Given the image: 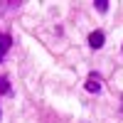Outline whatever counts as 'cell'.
<instances>
[{"label":"cell","instance_id":"6da1fadb","mask_svg":"<svg viewBox=\"0 0 123 123\" xmlns=\"http://www.w3.org/2000/svg\"><path fill=\"white\" fill-rule=\"evenodd\" d=\"M106 42V35L101 32V30H94V32L89 35V47H94V49H101Z\"/></svg>","mask_w":123,"mask_h":123},{"label":"cell","instance_id":"7a4b0ae2","mask_svg":"<svg viewBox=\"0 0 123 123\" xmlns=\"http://www.w3.org/2000/svg\"><path fill=\"white\" fill-rule=\"evenodd\" d=\"M86 91L89 94H98L101 91V81H98V74H89V79H86Z\"/></svg>","mask_w":123,"mask_h":123},{"label":"cell","instance_id":"3957f363","mask_svg":"<svg viewBox=\"0 0 123 123\" xmlns=\"http://www.w3.org/2000/svg\"><path fill=\"white\" fill-rule=\"evenodd\" d=\"M10 47H12V37H10L7 32H0V62H3V57L7 54Z\"/></svg>","mask_w":123,"mask_h":123},{"label":"cell","instance_id":"277c9868","mask_svg":"<svg viewBox=\"0 0 123 123\" xmlns=\"http://www.w3.org/2000/svg\"><path fill=\"white\" fill-rule=\"evenodd\" d=\"M0 94H10V79L0 76Z\"/></svg>","mask_w":123,"mask_h":123},{"label":"cell","instance_id":"5b68a950","mask_svg":"<svg viewBox=\"0 0 123 123\" xmlns=\"http://www.w3.org/2000/svg\"><path fill=\"white\" fill-rule=\"evenodd\" d=\"M96 10H101V12H106V10H108V3H104V0H98V3H96Z\"/></svg>","mask_w":123,"mask_h":123}]
</instances>
